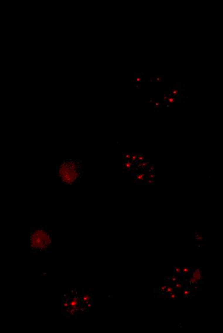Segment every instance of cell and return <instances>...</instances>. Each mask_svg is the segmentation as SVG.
Returning <instances> with one entry per match:
<instances>
[{
  "mask_svg": "<svg viewBox=\"0 0 223 333\" xmlns=\"http://www.w3.org/2000/svg\"><path fill=\"white\" fill-rule=\"evenodd\" d=\"M51 174L55 181L65 185H81L84 168L82 158L76 154H64L52 167Z\"/></svg>",
  "mask_w": 223,
  "mask_h": 333,
  "instance_id": "cell-1",
  "label": "cell"
},
{
  "mask_svg": "<svg viewBox=\"0 0 223 333\" xmlns=\"http://www.w3.org/2000/svg\"><path fill=\"white\" fill-rule=\"evenodd\" d=\"M30 252L33 255L51 254L52 233L50 226H32L28 236Z\"/></svg>",
  "mask_w": 223,
  "mask_h": 333,
  "instance_id": "cell-2",
  "label": "cell"
},
{
  "mask_svg": "<svg viewBox=\"0 0 223 333\" xmlns=\"http://www.w3.org/2000/svg\"><path fill=\"white\" fill-rule=\"evenodd\" d=\"M81 291L77 288H69L65 290L62 297V315L63 317L77 318L80 317Z\"/></svg>",
  "mask_w": 223,
  "mask_h": 333,
  "instance_id": "cell-3",
  "label": "cell"
},
{
  "mask_svg": "<svg viewBox=\"0 0 223 333\" xmlns=\"http://www.w3.org/2000/svg\"><path fill=\"white\" fill-rule=\"evenodd\" d=\"M92 293L88 289L81 291L80 294V314L81 315H91L93 306Z\"/></svg>",
  "mask_w": 223,
  "mask_h": 333,
  "instance_id": "cell-4",
  "label": "cell"
}]
</instances>
